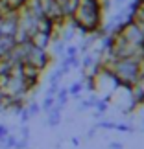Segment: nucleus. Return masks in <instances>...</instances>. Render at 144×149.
<instances>
[{
	"label": "nucleus",
	"instance_id": "6",
	"mask_svg": "<svg viewBox=\"0 0 144 149\" xmlns=\"http://www.w3.org/2000/svg\"><path fill=\"white\" fill-rule=\"evenodd\" d=\"M68 90V96H70V98H76V100H79V96H81V92L85 90V87H83V81L81 79H79V81H74L70 87L67 88Z\"/></svg>",
	"mask_w": 144,
	"mask_h": 149
},
{
	"label": "nucleus",
	"instance_id": "17",
	"mask_svg": "<svg viewBox=\"0 0 144 149\" xmlns=\"http://www.w3.org/2000/svg\"><path fill=\"white\" fill-rule=\"evenodd\" d=\"M135 83H137V87H139L142 92H144V76H139V79H137Z\"/></svg>",
	"mask_w": 144,
	"mask_h": 149
},
{
	"label": "nucleus",
	"instance_id": "18",
	"mask_svg": "<svg viewBox=\"0 0 144 149\" xmlns=\"http://www.w3.org/2000/svg\"><path fill=\"white\" fill-rule=\"evenodd\" d=\"M109 149H124V146L120 144V142H111V144H109Z\"/></svg>",
	"mask_w": 144,
	"mask_h": 149
},
{
	"label": "nucleus",
	"instance_id": "19",
	"mask_svg": "<svg viewBox=\"0 0 144 149\" xmlns=\"http://www.w3.org/2000/svg\"><path fill=\"white\" fill-rule=\"evenodd\" d=\"M94 133H96V127H93V129H91L89 133H87V138H93V136H94Z\"/></svg>",
	"mask_w": 144,
	"mask_h": 149
},
{
	"label": "nucleus",
	"instance_id": "5",
	"mask_svg": "<svg viewBox=\"0 0 144 149\" xmlns=\"http://www.w3.org/2000/svg\"><path fill=\"white\" fill-rule=\"evenodd\" d=\"M68 90L65 87H59V90H57V94H55V107H59L61 111L67 107V103H68Z\"/></svg>",
	"mask_w": 144,
	"mask_h": 149
},
{
	"label": "nucleus",
	"instance_id": "4",
	"mask_svg": "<svg viewBox=\"0 0 144 149\" xmlns=\"http://www.w3.org/2000/svg\"><path fill=\"white\" fill-rule=\"evenodd\" d=\"M61 112L63 111L59 107H55V105L46 112V116H48L46 118V125H48V127H57V125L61 123Z\"/></svg>",
	"mask_w": 144,
	"mask_h": 149
},
{
	"label": "nucleus",
	"instance_id": "15",
	"mask_svg": "<svg viewBox=\"0 0 144 149\" xmlns=\"http://www.w3.org/2000/svg\"><path fill=\"white\" fill-rule=\"evenodd\" d=\"M8 134H9V127H8V125H4V123H0V142H2Z\"/></svg>",
	"mask_w": 144,
	"mask_h": 149
},
{
	"label": "nucleus",
	"instance_id": "11",
	"mask_svg": "<svg viewBox=\"0 0 144 149\" xmlns=\"http://www.w3.org/2000/svg\"><path fill=\"white\" fill-rule=\"evenodd\" d=\"M114 131H120V133H133L135 127L131 123H117L114 125Z\"/></svg>",
	"mask_w": 144,
	"mask_h": 149
},
{
	"label": "nucleus",
	"instance_id": "20",
	"mask_svg": "<svg viewBox=\"0 0 144 149\" xmlns=\"http://www.w3.org/2000/svg\"><path fill=\"white\" fill-rule=\"evenodd\" d=\"M2 98H4V94H2V90H0V103H2Z\"/></svg>",
	"mask_w": 144,
	"mask_h": 149
},
{
	"label": "nucleus",
	"instance_id": "3",
	"mask_svg": "<svg viewBox=\"0 0 144 149\" xmlns=\"http://www.w3.org/2000/svg\"><path fill=\"white\" fill-rule=\"evenodd\" d=\"M30 42L33 44V46H37V48H41V50H48L50 48V44H52V35L46 31H33L32 33V37H30Z\"/></svg>",
	"mask_w": 144,
	"mask_h": 149
},
{
	"label": "nucleus",
	"instance_id": "8",
	"mask_svg": "<svg viewBox=\"0 0 144 149\" xmlns=\"http://www.w3.org/2000/svg\"><path fill=\"white\" fill-rule=\"evenodd\" d=\"M54 105H55V98H52V96H44V100L41 103V111L43 112H48Z\"/></svg>",
	"mask_w": 144,
	"mask_h": 149
},
{
	"label": "nucleus",
	"instance_id": "9",
	"mask_svg": "<svg viewBox=\"0 0 144 149\" xmlns=\"http://www.w3.org/2000/svg\"><path fill=\"white\" fill-rule=\"evenodd\" d=\"M114 125L117 122H109V120H100V122H96L94 127L96 129H107V131H114Z\"/></svg>",
	"mask_w": 144,
	"mask_h": 149
},
{
	"label": "nucleus",
	"instance_id": "12",
	"mask_svg": "<svg viewBox=\"0 0 144 149\" xmlns=\"http://www.w3.org/2000/svg\"><path fill=\"white\" fill-rule=\"evenodd\" d=\"M65 55H67V57H76V55H79L78 46H76V44H67V48H65Z\"/></svg>",
	"mask_w": 144,
	"mask_h": 149
},
{
	"label": "nucleus",
	"instance_id": "7",
	"mask_svg": "<svg viewBox=\"0 0 144 149\" xmlns=\"http://www.w3.org/2000/svg\"><path fill=\"white\" fill-rule=\"evenodd\" d=\"M26 111H28V114H30V118L37 116V114L41 112V103H37V101H33V100L26 101Z\"/></svg>",
	"mask_w": 144,
	"mask_h": 149
},
{
	"label": "nucleus",
	"instance_id": "16",
	"mask_svg": "<svg viewBox=\"0 0 144 149\" xmlns=\"http://www.w3.org/2000/svg\"><path fill=\"white\" fill-rule=\"evenodd\" d=\"M137 65H139V76H144V54L140 55V59L137 61Z\"/></svg>",
	"mask_w": 144,
	"mask_h": 149
},
{
	"label": "nucleus",
	"instance_id": "2",
	"mask_svg": "<svg viewBox=\"0 0 144 149\" xmlns=\"http://www.w3.org/2000/svg\"><path fill=\"white\" fill-rule=\"evenodd\" d=\"M50 61H52V55H50V52H48V50H41V48L33 46L30 41L26 42L24 61H22V63H28V65L35 66V68H39V70L43 72L44 68H48Z\"/></svg>",
	"mask_w": 144,
	"mask_h": 149
},
{
	"label": "nucleus",
	"instance_id": "13",
	"mask_svg": "<svg viewBox=\"0 0 144 149\" xmlns=\"http://www.w3.org/2000/svg\"><path fill=\"white\" fill-rule=\"evenodd\" d=\"M59 87H61L59 83H50L48 88H46V94H44V96H52V98H55V94H57V90H59Z\"/></svg>",
	"mask_w": 144,
	"mask_h": 149
},
{
	"label": "nucleus",
	"instance_id": "14",
	"mask_svg": "<svg viewBox=\"0 0 144 149\" xmlns=\"http://www.w3.org/2000/svg\"><path fill=\"white\" fill-rule=\"evenodd\" d=\"M20 138H26V140H30V127H28V123L20 125Z\"/></svg>",
	"mask_w": 144,
	"mask_h": 149
},
{
	"label": "nucleus",
	"instance_id": "10",
	"mask_svg": "<svg viewBox=\"0 0 144 149\" xmlns=\"http://www.w3.org/2000/svg\"><path fill=\"white\" fill-rule=\"evenodd\" d=\"M65 77V74H63L61 70H59V66L55 68L54 72L50 74V77H48V83H61V79Z\"/></svg>",
	"mask_w": 144,
	"mask_h": 149
},
{
	"label": "nucleus",
	"instance_id": "1",
	"mask_svg": "<svg viewBox=\"0 0 144 149\" xmlns=\"http://www.w3.org/2000/svg\"><path fill=\"white\" fill-rule=\"evenodd\" d=\"M109 68H111V72L117 76L120 85L131 87V85L139 79V65H137V59H133V57H120V59H114Z\"/></svg>",
	"mask_w": 144,
	"mask_h": 149
},
{
	"label": "nucleus",
	"instance_id": "21",
	"mask_svg": "<svg viewBox=\"0 0 144 149\" xmlns=\"http://www.w3.org/2000/svg\"><path fill=\"white\" fill-rule=\"evenodd\" d=\"M28 149H30V147H28Z\"/></svg>",
	"mask_w": 144,
	"mask_h": 149
}]
</instances>
